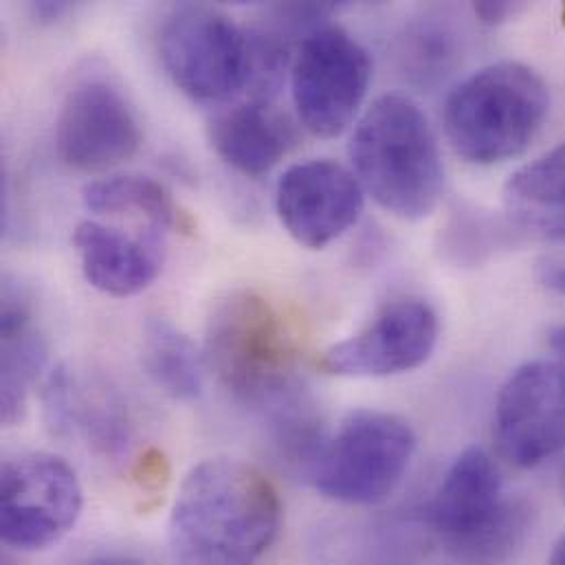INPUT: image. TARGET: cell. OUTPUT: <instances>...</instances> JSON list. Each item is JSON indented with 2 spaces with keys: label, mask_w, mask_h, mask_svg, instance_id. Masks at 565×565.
Masks as SVG:
<instances>
[{
  "label": "cell",
  "mask_w": 565,
  "mask_h": 565,
  "mask_svg": "<svg viewBox=\"0 0 565 565\" xmlns=\"http://www.w3.org/2000/svg\"><path fill=\"white\" fill-rule=\"evenodd\" d=\"M495 460L480 447L465 449L443 478L427 507V524L456 557L507 509Z\"/></svg>",
  "instance_id": "cell-13"
},
{
  "label": "cell",
  "mask_w": 565,
  "mask_h": 565,
  "mask_svg": "<svg viewBox=\"0 0 565 565\" xmlns=\"http://www.w3.org/2000/svg\"><path fill=\"white\" fill-rule=\"evenodd\" d=\"M2 565H18V564H13V562H11V559H9V557H4V562H2Z\"/></svg>",
  "instance_id": "cell-29"
},
{
  "label": "cell",
  "mask_w": 565,
  "mask_h": 565,
  "mask_svg": "<svg viewBox=\"0 0 565 565\" xmlns=\"http://www.w3.org/2000/svg\"><path fill=\"white\" fill-rule=\"evenodd\" d=\"M414 454L416 434L407 420L387 412L359 409L323 438L303 476L332 502L370 507L398 489Z\"/></svg>",
  "instance_id": "cell-5"
},
{
  "label": "cell",
  "mask_w": 565,
  "mask_h": 565,
  "mask_svg": "<svg viewBox=\"0 0 565 565\" xmlns=\"http://www.w3.org/2000/svg\"><path fill=\"white\" fill-rule=\"evenodd\" d=\"M440 321L420 299L387 303L363 330L330 345L321 370L350 379H385L420 367L436 350Z\"/></svg>",
  "instance_id": "cell-10"
},
{
  "label": "cell",
  "mask_w": 565,
  "mask_h": 565,
  "mask_svg": "<svg viewBox=\"0 0 565 565\" xmlns=\"http://www.w3.org/2000/svg\"><path fill=\"white\" fill-rule=\"evenodd\" d=\"M68 11H71V4H68V2H51V0H44V2H33V4H31L33 18L40 20V22L60 20V18L66 15Z\"/></svg>",
  "instance_id": "cell-24"
},
{
  "label": "cell",
  "mask_w": 565,
  "mask_h": 565,
  "mask_svg": "<svg viewBox=\"0 0 565 565\" xmlns=\"http://www.w3.org/2000/svg\"><path fill=\"white\" fill-rule=\"evenodd\" d=\"M84 207L90 214L108 218H130L146 223L148 230L163 236L179 221V210L170 192L148 177L121 174L93 181L82 190Z\"/></svg>",
  "instance_id": "cell-19"
},
{
  "label": "cell",
  "mask_w": 565,
  "mask_h": 565,
  "mask_svg": "<svg viewBox=\"0 0 565 565\" xmlns=\"http://www.w3.org/2000/svg\"><path fill=\"white\" fill-rule=\"evenodd\" d=\"M205 363L236 401L269 414L303 394L290 328L276 303L256 290L230 292L214 306Z\"/></svg>",
  "instance_id": "cell-3"
},
{
  "label": "cell",
  "mask_w": 565,
  "mask_h": 565,
  "mask_svg": "<svg viewBox=\"0 0 565 565\" xmlns=\"http://www.w3.org/2000/svg\"><path fill=\"white\" fill-rule=\"evenodd\" d=\"M42 403L55 436H82L88 447L113 460L128 451V412L108 387L88 383L68 367H57L44 383Z\"/></svg>",
  "instance_id": "cell-14"
},
{
  "label": "cell",
  "mask_w": 565,
  "mask_h": 565,
  "mask_svg": "<svg viewBox=\"0 0 565 565\" xmlns=\"http://www.w3.org/2000/svg\"><path fill=\"white\" fill-rule=\"evenodd\" d=\"M557 489H559V495H562V500L565 502V458L564 462H562V467H559V476H557Z\"/></svg>",
  "instance_id": "cell-28"
},
{
  "label": "cell",
  "mask_w": 565,
  "mask_h": 565,
  "mask_svg": "<svg viewBox=\"0 0 565 565\" xmlns=\"http://www.w3.org/2000/svg\"><path fill=\"white\" fill-rule=\"evenodd\" d=\"M205 354L166 319H150L143 332V367L152 383L177 401H194L203 392Z\"/></svg>",
  "instance_id": "cell-20"
},
{
  "label": "cell",
  "mask_w": 565,
  "mask_h": 565,
  "mask_svg": "<svg viewBox=\"0 0 565 565\" xmlns=\"http://www.w3.org/2000/svg\"><path fill=\"white\" fill-rule=\"evenodd\" d=\"M139 146V121L113 84L93 77L66 93L55 121V150L68 168L108 170L135 157Z\"/></svg>",
  "instance_id": "cell-11"
},
{
  "label": "cell",
  "mask_w": 565,
  "mask_h": 565,
  "mask_svg": "<svg viewBox=\"0 0 565 565\" xmlns=\"http://www.w3.org/2000/svg\"><path fill=\"white\" fill-rule=\"evenodd\" d=\"M280 526V493L258 467L210 458L185 476L168 535L179 565H258Z\"/></svg>",
  "instance_id": "cell-1"
},
{
  "label": "cell",
  "mask_w": 565,
  "mask_h": 565,
  "mask_svg": "<svg viewBox=\"0 0 565 565\" xmlns=\"http://www.w3.org/2000/svg\"><path fill=\"white\" fill-rule=\"evenodd\" d=\"M370 79L367 51L341 26H317L303 35L290 66L299 121L315 137H339L363 106Z\"/></svg>",
  "instance_id": "cell-7"
},
{
  "label": "cell",
  "mask_w": 565,
  "mask_h": 565,
  "mask_svg": "<svg viewBox=\"0 0 565 565\" xmlns=\"http://www.w3.org/2000/svg\"><path fill=\"white\" fill-rule=\"evenodd\" d=\"M548 565H565V533L557 540V544L553 546Z\"/></svg>",
  "instance_id": "cell-27"
},
{
  "label": "cell",
  "mask_w": 565,
  "mask_h": 565,
  "mask_svg": "<svg viewBox=\"0 0 565 565\" xmlns=\"http://www.w3.org/2000/svg\"><path fill=\"white\" fill-rule=\"evenodd\" d=\"M77 565H146L139 559H132V557H121V555H110V557H95V559H88L84 564Z\"/></svg>",
  "instance_id": "cell-26"
},
{
  "label": "cell",
  "mask_w": 565,
  "mask_h": 565,
  "mask_svg": "<svg viewBox=\"0 0 565 565\" xmlns=\"http://www.w3.org/2000/svg\"><path fill=\"white\" fill-rule=\"evenodd\" d=\"M82 274L95 290L126 299L159 278L163 252L159 238H132L99 221H82L73 232Z\"/></svg>",
  "instance_id": "cell-15"
},
{
  "label": "cell",
  "mask_w": 565,
  "mask_h": 565,
  "mask_svg": "<svg viewBox=\"0 0 565 565\" xmlns=\"http://www.w3.org/2000/svg\"><path fill=\"white\" fill-rule=\"evenodd\" d=\"M0 535L22 553L57 544L77 524L84 493L60 456L31 451L9 458L0 473Z\"/></svg>",
  "instance_id": "cell-8"
},
{
  "label": "cell",
  "mask_w": 565,
  "mask_h": 565,
  "mask_svg": "<svg viewBox=\"0 0 565 565\" xmlns=\"http://www.w3.org/2000/svg\"><path fill=\"white\" fill-rule=\"evenodd\" d=\"M493 434L500 454L520 469H533L565 449V367L529 361L500 387Z\"/></svg>",
  "instance_id": "cell-9"
},
{
  "label": "cell",
  "mask_w": 565,
  "mask_h": 565,
  "mask_svg": "<svg viewBox=\"0 0 565 565\" xmlns=\"http://www.w3.org/2000/svg\"><path fill=\"white\" fill-rule=\"evenodd\" d=\"M290 57L278 33L249 31V64L245 93L247 102L269 104L280 95Z\"/></svg>",
  "instance_id": "cell-21"
},
{
  "label": "cell",
  "mask_w": 565,
  "mask_h": 565,
  "mask_svg": "<svg viewBox=\"0 0 565 565\" xmlns=\"http://www.w3.org/2000/svg\"><path fill=\"white\" fill-rule=\"evenodd\" d=\"M214 152L236 172L258 179L269 174L295 143L288 119L269 104H234L207 124Z\"/></svg>",
  "instance_id": "cell-16"
},
{
  "label": "cell",
  "mask_w": 565,
  "mask_h": 565,
  "mask_svg": "<svg viewBox=\"0 0 565 565\" xmlns=\"http://www.w3.org/2000/svg\"><path fill=\"white\" fill-rule=\"evenodd\" d=\"M502 201L515 230L542 241H565V141L511 174Z\"/></svg>",
  "instance_id": "cell-18"
},
{
  "label": "cell",
  "mask_w": 565,
  "mask_h": 565,
  "mask_svg": "<svg viewBox=\"0 0 565 565\" xmlns=\"http://www.w3.org/2000/svg\"><path fill=\"white\" fill-rule=\"evenodd\" d=\"M542 282L565 295V258L555 256L542 265Z\"/></svg>",
  "instance_id": "cell-23"
},
{
  "label": "cell",
  "mask_w": 565,
  "mask_h": 565,
  "mask_svg": "<svg viewBox=\"0 0 565 565\" xmlns=\"http://www.w3.org/2000/svg\"><path fill=\"white\" fill-rule=\"evenodd\" d=\"M365 192L345 166L315 159L290 166L278 181L276 210L286 234L306 249H323L356 225Z\"/></svg>",
  "instance_id": "cell-12"
},
{
  "label": "cell",
  "mask_w": 565,
  "mask_h": 565,
  "mask_svg": "<svg viewBox=\"0 0 565 565\" xmlns=\"http://www.w3.org/2000/svg\"><path fill=\"white\" fill-rule=\"evenodd\" d=\"M348 154L363 192L392 216L423 221L438 207L445 185L438 139L409 97H379L356 121Z\"/></svg>",
  "instance_id": "cell-2"
},
{
  "label": "cell",
  "mask_w": 565,
  "mask_h": 565,
  "mask_svg": "<svg viewBox=\"0 0 565 565\" xmlns=\"http://www.w3.org/2000/svg\"><path fill=\"white\" fill-rule=\"evenodd\" d=\"M524 9L522 2H476L473 4V11L476 15L480 18L482 24H489V26H495V24H504L509 22L511 18H515L520 11Z\"/></svg>",
  "instance_id": "cell-22"
},
{
  "label": "cell",
  "mask_w": 565,
  "mask_h": 565,
  "mask_svg": "<svg viewBox=\"0 0 565 565\" xmlns=\"http://www.w3.org/2000/svg\"><path fill=\"white\" fill-rule=\"evenodd\" d=\"M159 53L172 82L196 102H227L245 90L249 31L221 9L177 7L161 26Z\"/></svg>",
  "instance_id": "cell-6"
},
{
  "label": "cell",
  "mask_w": 565,
  "mask_h": 565,
  "mask_svg": "<svg viewBox=\"0 0 565 565\" xmlns=\"http://www.w3.org/2000/svg\"><path fill=\"white\" fill-rule=\"evenodd\" d=\"M46 365V343L35 328L26 297L4 284L0 312V416L22 420L26 401Z\"/></svg>",
  "instance_id": "cell-17"
},
{
  "label": "cell",
  "mask_w": 565,
  "mask_h": 565,
  "mask_svg": "<svg viewBox=\"0 0 565 565\" xmlns=\"http://www.w3.org/2000/svg\"><path fill=\"white\" fill-rule=\"evenodd\" d=\"M548 110V84L535 68L495 62L449 93L445 132L456 154L476 166H493L526 152Z\"/></svg>",
  "instance_id": "cell-4"
},
{
  "label": "cell",
  "mask_w": 565,
  "mask_h": 565,
  "mask_svg": "<svg viewBox=\"0 0 565 565\" xmlns=\"http://www.w3.org/2000/svg\"><path fill=\"white\" fill-rule=\"evenodd\" d=\"M548 339H551V348H553L555 354H557V361L565 367V326L553 328Z\"/></svg>",
  "instance_id": "cell-25"
}]
</instances>
